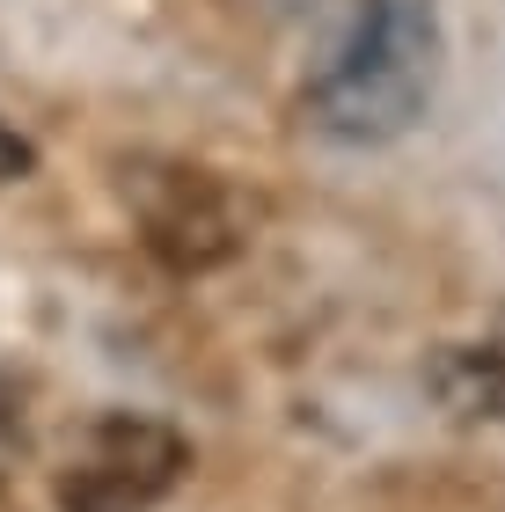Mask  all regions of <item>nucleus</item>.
<instances>
[{
    "mask_svg": "<svg viewBox=\"0 0 505 512\" xmlns=\"http://www.w3.org/2000/svg\"><path fill=\"white\" fill-rule=\"evenodd\" d=\"M440 81V15L432 0H359L330 66L308 81V118L330 139H396L425 118Z\"/></svg>",
    "mask_w": 505,
    "mask_h": 512,
    "instance_id": "obj_1",
    "label": "nucleus"
},
{
    "mask_svg": "<svg viewBox=\"0 0 505 512\" xmlns=\"http://www.w3.org/2000/svg\"><path fill=\"white\" fill-rule=\"evenodd\" d=\"M183 469H191V439L176 425L140 410H110L81 432L74 461H66L59 512H154Z\"/></svg>",
    "mask_w": 505,
    "mask_h": 512,
    "instance_id": "obj_2",
    "label": "nucleus"
},
{
    "mask_svg": "<svg viewBox=\"0 0 505 512\" xmlns=\"http://www.w3.org/2000/svg\"><path fill=\"white\" fill-rule=\"evenodd\" d=\"M147 242L169 256V264L183 271H198V264H220L227 249L242 242V220H235V198L220 191L213 176H169V198H154L147 205Z\"/></svg>",
    "mask_w": 505,
    "mask_h": 512,
    "instance_id": "obj_3",
    "label": "nucleus"
},
{
    "mask_svg": "<svg viewBox=\"0 0 505 512\" xmlns=\"http://www.w3.org/2000/svg\"><path fill=\"white\" fill-rule=\"evenodd\" d=\"M425 388L440 395V410L469 417V425L476 417H484V425H505V315L469 344H440L432 366H425Z\"/></svg>",
    "mask_w": 505,
    "mask_h": 512,
    "instance_id": "obj_4",
    "label": "nucleus"
},
{
    "mask_svg": "<svg viewBox=\"0 0 505 512\" xmlns=\"http://www.w3.org/2000/svg\"><path fill=\"white\" fill-rule=\"evenodd\" d=\"M22 447H30V425H22V388L0 374V476L22 461Z\"/></svg>",
    "mask_w": 505,
    "mask_h": 512,
    "instance_id": "obj_5",
    "label": "nucleus"
},
{
    "mask_svg": "<svg viewBox=\"0 0 505 512\" xmlns=\"http://www.w3.org/2000/svg\"><path fill=\"white\" fill-rule=\"evenodd\" d=\"M0 176H30V139L15 125H0Z\"/></svg>",
    "mask_w": 505,
    "mask_h": 512,
    "instance_id": "obj_6",
    "label": "nucleus"
}]
</instances>
